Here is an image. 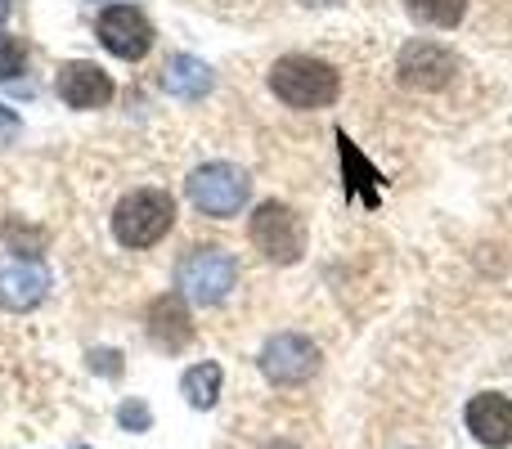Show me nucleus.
Here are the masks:
<instances>
[{
  "mask_svg": "<svg viewBox=\"0 0 512 449\" xmlns=\"http://www.w3.org/2000/svg\"><path fill=\"white\" fill-rule=\"evenodd\" d=\"M270 90L292 108H328L342 90L337 72L324 59H310V54H283L270 68Z\"/></svg>",
  "mask_w": 512,
  "mask_h": 449,
  "instance_id": "nucleus-1",
  "label": "nucleus"
},
{
  "mask_svg": "<svg viewBox=\"0 0 512 449\" xmlns=\"http://www.w3.org/2000/svg\"><path fill=\"white\" fill-rule=\"evenodd\" d=\"M171 225H176V203L162 189H135L113 212V234L122 247H153Z\"/></svg>",
  "mask_w": 512,
  "mask_h": 449,
  "instance_id": "nucleus-2",
  "label": "nucleus"
},
{
  "mask_svg": "<svg viewBox=\"0 0 512 449\" xmlns=\"http://www.w3.org/2000/svg\"><path fill=\"white\" fill-rule=\"evenodd\" d=\"M248 194H252L248 171L230 167V162H207V167H198L194 176H189V203L203 216H216V221L243 212Z\"/></svg>",
  "mask_w": 512,
  "mask_h": 449,
  "instance_id": "nucleus-3",
  "label": "nucleus"
},
{
  "mask_svg": "<svg viewBox=\"0 0 512 449\" xmlns=\"http://www.w3.org/2000/svg\"><path fill=\"white\" fill-rule=\"evenodd\" d=\"M234 279H239V265H234V256L225 252V247H189L176 265L180 292L203 301V306L221 301L225 292L234 288Z\"/></svg>",
  "mask_w": 512,
  "mask_h": 449,
  "instance_id": "nucleus-4",
  "label": "nucleus"
},
{
  "mask_svg": "<svg viewBox=\"0 0 512 449\" xmlns=\"http://www.w3.org/2000/svg\"><path fill=\"white\" fill-rule=\"evenodd\" d=\"M248 234H252L256 252L270 256V261H279V265H292L301 252H306V225H301V216L292 212V207H283V203H261L256 207Z\"/></svg>",
  "mask_w": 512,
  "mask_h": 449,
  "instance_id": "nucleus-5",
  "label": "nucleus"
},
{
  "mask_svg": "<svg viewBox=\"0 0 512 449\" xmlns=\"http://www.w3.org/2000/svg\"><path fill=\"white\" fill-rule=\"evenodd\" d=\"M95 32H99V45H104L108 54H117V59H126V63L144 59V54H149V45H153L149 18H144L135 5L104 9V14H99V23H95Z\"/></svg>",
  "mask_w": 512,
  "mask_h": 449,
  "instance_id": "nucleus-6",
  "label": "nucleus"
},
{
  "mask_svg": "<svg viewBox=\"0 0 512 449\" xmlns=\"http://www.w3.org/2000/svg\"><path fill=\"white\" fill-rule=\"evenodd\" d=\"M261 369H265V378L279 382V387H297V382H306L310 373L319 369V346L301 333H279L265 342Z\"/></svg>",
  "mask_w": 512,
  "mask_h": 449,
  "instance_id": "nucleus-7",
  "label": "nucleus"
},
{
  "mask_svg": "<svg viewBox=\"0 0 512 449\" xmlns=\"http://www.w3.org/2000/svg\"><path fill=\"white\" fill-rule=\"evenodd\" d=\"M454 72H459L454 54L436 41H409L400 54V81L409 90H441L454 81Z\"/></svg>",
  "mask_w": 512,
  "mask_h": 449,
  "instance_id": "nucleus-8",
  "label": "nucleus"
},
{
  "mask_svg": "<svg viewBox=\"0 0 512 449\" xmlns=\"http://www.w3.org/2000/svg\"><path fill=\"white\" fill-rule=\"evenodd\" d=\"M54 90H59V99L68 108H104L108 99H113V81H108V72L95 68V63H81V59L63 63Z\"/></svg>",
  "mask_w": 512,
  "mask_h": 449,
  "instance_id": "nucleus-9",
  "label": "nucleus"
},
{
  "mask_svg": "<svg viewBox=\"0 0 512 449\" xmlns=\"http://www.w3.org/2000/svg\"><path fill=\"white\" fill-rule=\"evenodd\" d=\"M468 432L490 449H508L512 445V400L499 391L468 400Z\"/></svg>",
  "mask_w": 512,
  "mask_h": 449,
  "instance_id": "nucleus-10",
  "label": "nucleus"
},
{
  "mask_svg": "<svg viewBox=\"0 0 512 449\" xmlns=\"http://www.w3.org/2000/svg\"><path fill=\"white\" fill-rule=\"evenodd\" d=\"M149 337L162 346V351H185L189 337H194V324H189V306L185 297L167 292L149 306Z\"/></svg>",
  "mask_w": 512,
  "mask_h": 449,
  "instance_id": "nucleus-11",
  "label": "nucleus"
},
{
  "mask_svg": "<svg viewBox=\"0 0 512 449\" xmlns=\"http://www.w3.org/2000/svg\"><path fill=\"white\" fill-rule=\"evenodd\" d=\"M45 288H50V274L36 261H14L0 270V306H9V310L36 306L45 297Z\"/></svg>",
  "mask_w": 512,
  "mask_h": 449,
  "instance_id": "nucleus-12",
  "label": "nucleus"
},
{
  "mask_svg": "<svg viewBox=\"0 0 512 449\" xmlns=\"http://www.w3.org/2000/svg\"><path fill=\"white\" fill-rule=\"evenodd\" d=\"M167 90L180 99H194V95H207V86H212V72H207V63L189 59V54H176V59L167 63Z\"/></svg>",
  "mask_w": 512,
  "mask_h": 449,
  "instance_id": "nucleus-13",
  "label": "nucleus"
},
{
  "mask_svg": "<svg viewBox=\"0 0 512 449\" xmlns=\"http://www.w3.org/2000/svg\"><path fill=\"white\" fill-rule=\"evenodd\" d=\"M180 391H185V400L194 409H212L216 396H221V364L216 360L194 364V369L185 373V382H180Z\"/></svg>",
  "mask_w": 512,
  "mask_h": 449,
  "instance_id": "nucleus-14",
  "label": "nucleus"
},
{
  "mask_svg": "<svg viewBox=\"0 0 512 449\" xmlns=\"http://www.w3.org/2000/svg\"><path fill=\"white\" fill-rule=\"evenodd\" d=\"M409 14L418 18V23H432V27H459L463 9H468V0H405Z\"/></svg>",
  "mask_w": 512,
  "mask_h": 449,
  "instance_id": "nucleus-15",
  "label": "nucleus"
},
{
  "mask_svg": "<svg viewBox=\"0 0 512 449\" xmlns=\"http://www.w3.org/2000/svg\"><path fill=\"white\" fill-rule=\"evenodd\" d=\"M23 63H27V45L18 36L0 32V81H14L23 72Z\"/></svg>",
  "mask_w": 512,
  "mask_h": 449,
  "instance_id": "nucleus-16",
  "label": "nucleus"
},
{
  "mask_svg": "<svg viewBox=\"0 0 512 449\" xmlns=\"http://www.w3.org/2000/svg\"><path fill=\"white\" fill-rule=\"evenodd\" d=\"M122 423L131 427V432H144V427H149V409L144 405H122Z\"/></svg>",
  "mask_w": 512,
  "mask_h": 449,
  "instance_id": "nucleus-17",
  "label": "nucleus"
},
{
  "mask_svg": "<svg viewBox=\"0 0 512 449\" xmlns=\"http://www.w3.org/2000/svg\"><path fill=\"white\" fill-rule=\"evenodd\" d=\"M14 131H18V117L9 113L5 104H0V144H5V140H9V135H14Z\"/></svg>",
  "mask_w": 512,
  "mask_h": 449,
  "instance_id": "nucleus-18",
  "label": "nucleus"
},
{
  "mask_svg": "<svg viewBox=\"0 0 512 449\" xmlns=\"http://www.w3.org/2000/svg\"><path fill=\"white\" fill-rule=\"evenodd\" d=\"M265 449H297V445H288V441H274V445H265Z\"/></svg>",
  "mask_w": 512,
  "mask_h": 449,
  "instance_id": "nucleus-19",
  "label": "nucleus"
},
{
  "mask_svg": "<svg viewBox=\"0 0 512 449\" xmlns=\"http://www.w3.org/2000/svg\"><path fill=\"white\" fill-rule=\"evenodd\" d=\"M5 14H9V0H0V23H5Z\"/></svg>",
  "mask_w": 512,
  "mask_h": 449,
  "instance_id": "nucleus-20",
  "label": "nucleus"
}]
</instances>
